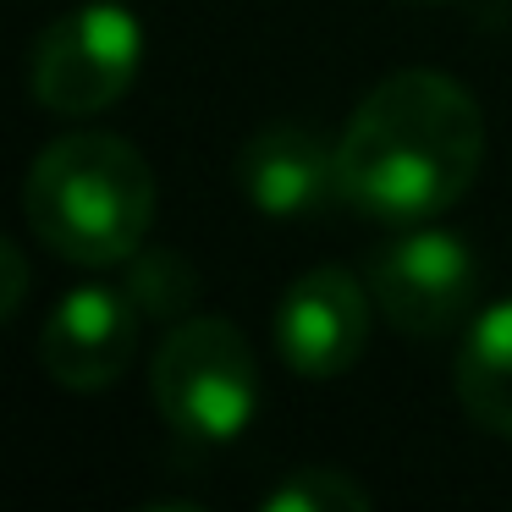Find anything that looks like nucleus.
<instances>
[{
    "label": "nucleus",
    "instance_id": "1",
    "mask_svg": "<svg viewBox=\"0 0 512 512\" xmlns=\"http://www.w3.org/2000/svg\"><path fill=\"white\" fill-rule=\"evenodd\" d=\"M485 166L474 94L435 67L386 72L336 138V188L375 221H435Z\"/></svg>",
    "mask_w": 512,
    "mask_h": 512
},
{
    "label": "nucleus",
    "instance_id": "2",
    "mask_svg": "<svg viewBox=\"0 0 512 512\" xmlns=\"http://www.w3.org/2000/svg\"><path fill=\"white\" fill-rule=\"evenodd\" d=\"M23 210L34 237L67 265H127L155 221V177L116 133H67L28 166Z\"/></svg>",
    "mask_w": 512,
    "mask_h": 512
},
{
    "label": "nucleus",
    "instance_id": "3",
    "mask_svg": "<svg viewBox=\"0 0 512 512\" xmlns=\"http://www.w3.org/2000/svg\"><path fill=\"white\" fill-rule=\"evenodd\" d=\"M160 419L188 441H237L259 413V358L254 342L221 314H188L166 331L149 364Z\"/></svg>",
    "mask_w": 512,
    "mask_h": 512
},
{
    "label": "nucleus",
    "instance_id": "4",
    "mask_svg": "<svg viewBox=\"0 0 512 512\" xmlns=\"http://www.w3.org/2000/svg\"><path fill=\"white\" fill-rule=\"evenodd\" d=\"M144 28L122 0H83L28 50V89L56 116L111 111L138 78Z\"/></svg>",
    "mask_w": 512,
    "mask_h": 512
},
{
    "label": "nucleus",
    "instance_id": "5",
    "mask_svg": "<svg viewBox=\"0 0 512 512\" xmlns=\"http://www.w3.org/2000/svg\"><path fill=\"white\" fill-rule=\"evenodd\" d=\"M369 298L402 336L430 342V336H446L452 325L468 320L479 298V259L457 232L419 226V232L375 248Z\"/></svg>",
    "mask_w": 512,
    "mask_h": 512
},
{
    "label": "nucleus",
    "instance_id": "6",
    "mask_svg": "<svg viewBox=\"0 0 512 512\" xmlns=\"http://www.w3.org/2000/svg\"><path fill=\"white\" fill-rule=\"evenodd\" d=\"M369 287L347 270L314 265L276 303V353L303 380H336L369 347Z\"/></svg>",
    "mask_w": 512,
    "mask_h": 512
},
{
    "label": "nucleus",
    "instance_id": "7",
    "mask_svg": "<svg viewBox=\"0 0 512 512\" xmlns=\"http://www.w3.org/2000/svg\"><path fill=\"white\" fill-rule=\"evenodd\" d=\"M138 303L127 287H72L50 309L45 336H39V364L61 391H105L122 380V369L138 353Z\"/></svg>",
    "mask_w": 512,
    "mask_h": 512
},
{
    "label": "nucleus",
    "instance_id": "8",
    "mask_svg": "<svg viewBox=\"0 0 512 512\" xmlns=\"http://www.w3.org/2000/svg\"><path fill=\"white\" fill-rule=\"evenodd\" d=\"M237 177L259 215L303 221L325 210V199H342L336 188V144H325L303 122H270L237 155Z\"/></svg>",
    "mask_w": 512,
    "mask_h": 512
},
{
    "label": "nucleus",
    "instance_id": "9",
    "mask_svg": "<svg viewBox=\"0 0 512 512\" xmlns=\"http://www.w3.org/2000/svg\"><path fill=\"white\" fill-rule=\"evenodd\" d=\"M452 386L479 430L512 441V298L490 303L468 320V336L452 364Z\"/></svg>",
    "mask_w": 512,
    "mask_h": 512
},
{
    "label": "nucleus",
    "instance_id": "10",
    "mask_svg": "<svg viewBox=\"0 0 512 512\" xmlns=\"http://www.w3.org/2000/svg\"><path fill=\"white\" fill-rule=\"evenodd\" d=\"M127 298L138 303V314L144 320H188V309L199 303V270H193L188 254H177V248H138L133 259H127Z\"/></svg>",
    "mask_w": 512,
    "mask_h": 512
},
{
    "label": "nucleus",
    "instance_id": "11",
    "mask_svg": "<svg viewBox=\"0 0 512 512\" xmlns=\"http://www.w3.org/2000/svg\"><path fill=\"white\" fill-rule=\"evenodd\" d=\"M265 512H369L375 496L342 468H292L276 490L259 496Z\"/></svg>",
    "mask_w": 512,
    "mask_h": 512
},
{
    "label": "nucleus",
    "instance_id": "12",
    "mask_svg": "<svg viewBox=\"0 0 512 512\" xmlns=\"http://www.w3.org/2000/svg\"><path fill=\"white\" fill-rule=\"evenodd\" d=\"M0 265H6V298H0V314L12 320L23 309V292H28V265H23V248L17 243H0Z\"/></svg>",
    "mask_w": 512,
    "mask_h": 512
}]
</instances>
